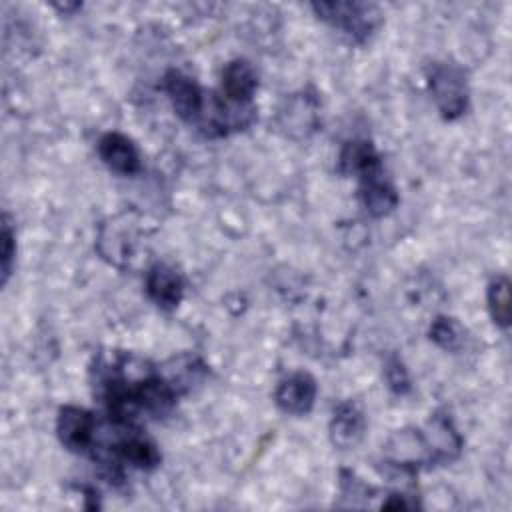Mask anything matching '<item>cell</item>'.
Segmentation results:
<instances>
[{"label": "cell", "mask_w": 512, "mask_h": 512, "mask_svg": "<svg viewBox=\"0 0 512 512\" xmlns=\"http://www.w3.org/2000/svg\"><path fill=\"white\" fill-rule=\"evenodd\" d=\"M312 10L354 42H364L382 20L378 6L366 2H314Z\"/></svg>", "instance_id": "cell-1"}, {"label": "cell", "mask_w": 512, "mask_h": 512, "mask_svg": "<svg viewBox=\"0 0 512 512\" xmlns=\"http://www.w3.org/2000/svg\"><path fill=\"white\" fill-rule=\"evenodd\" d=\"M428 88L442 118L454 120L466 112L468 84L462 68L446 62L432 64L428 72Z\"/></svg>", "instance_id": "cell-2"}, {"label": "cell", "mask_w": 512, "mask_h": 512, "mask_svg": "<svg viewBox=\"0 0 512 512\" xmlns=\"http://www.w3.org/2000/svg\"><path fill=\"white\" fill-rule=\"evenodd\" d=\"M382 456L388 466L414 472L420 466H434V456L424 428L408 426L396 430L382 446Z\"/></svg>", "instance_id": "cell-3"}, {"label": "cell", "mask_w": 512, "mask_h": 512, "mask_svg": "<svg viewBox=\"0 0 512 512\" xmlns=\"http://www.w3.org/2000/svg\"><path fill=\"white\" fill-rule=\"evenodd\" d=\"M98 418L80 406H62L56 420V434L62 446L74 454H90L96 432Z\"/></svg>", "instance_id": "cell-4"}, {"label": "cell", "mask_w": 512, "mask_h": 512, "mask_svg": "<svg viewBox=\"0 0 512 512\" xmlns=\"http://www.w3.org/2000/svg\"><path fill=\"white\" fill-rule=\"evenodd\" d=\"M164 90L170 98V104L178 118L184 122L196 124L202 104H204V90L184 72L180 70H168L164 74Z\"/></svg>", "instance_id": "cell-5"}, {"label": "cell", "mask_w": 512, "mask_h": 512, "mask_svg": "<svg viewBox=\"0 0 512 512\" xmlns=\"http://www.w3.org/2000/svg\"><path fill=\"white\" fill-rule=\"evenodd\" d=\"M316 400V380L308 372H294L284 378L274 392V402L284 414L304 416Z\"/></svg>", "instance_id": "cell-6"}, {"label": "cell", "mask_w": 512, "mask_h": 512, "mask_svg": "<svg viewBox=\"0 0 512 512\" xmlns=\"http://www.w3.org/2000/svg\"><path fill=\"white\" fill-rule=\"evenodd\" d=\"M258 88V76L248 60L236 58L222 68L220 76V96L230 104L248 106Z\"/></svg>", "instance_id": "cell-7"}, {"label": "cell", "mask_w": 512, "mask_h": 512, "mask_svg": "<svg viewBox=\"0 0 512 512\" xmlns=\"http://www.w3.org/2000/svg\"><path fill=\"white\" fill-rule=\"evenodd\" d=\"M146 294L160 310H174L184 298V280L176 268L158 262L146 272Z\"/></svg>", "instance_id": "cell-8"}, {"label": "cell", "mask_w": 512, "mask_h": 512, "mask_svg": "<svg viewBox=\"0 0 512 512\" xmlns=\"http://www.w3.org/2000/svg\"><path fill=\"white\" fill-rule=\"evenodd\" d=\"M98 156L110 170L118 174L130 176L140 170V154L136 144L120 132H106L100 136Z\"/></svg>", "instance_id": "cell-9"}, {"label": "cell", "mask_w": 512, "mask_h": 512, "mask_svg": "<svg viewBox=\"0 0 512 512\" xmlns=\"http://www.w3.org/2000/svg\"><path fill=\"white\" fill-rule=\"evenodd\" d=\"M422 428L430 442L434 464H448L460 456L464 440L454 428L450 416L436 412Z\"/></svg>", "instance_id": "cell-10"}, {"label": "cell", "mask_w": 512, "mask_h": 512, "mask_svg": "<svg viewBox=\"0 0 512 512\" xmlns=\"http://www.w3.org/2000/svg\"><path fill=\"white\" fill-rule=\"evenodd\" d=\"M366 432V418L360 406L352 400L342 402L330 420V440L340 450H350L360 444Z\"/></svg>", "instance_id": "cell-11"}, {"label": "cell", "mask_w": 512, "mask_h": 512, "mask_svg": "<svg viewBox=\"0 0 512 512\" xmlns=\"http://www.w3.org/2000/svg\"><path fill=\"white\" fill-rule=\"evenodd\" d=\"M358 196L366 212L374 218L388 216L398 206V192L392 186V182L384 176L382 168L360 178Z\"/></svg>", "instance_id": "cell-12"}, {"label": "cell", "mask_w": 512, "mask_h": 512, "mask_svg": "<svg viewBox=\"0 0 512 512\" xmlns=\"http://www.w3.org/2000/svg\"><path fill=\"white\" fill-rule=\"evenodd\" d=\"M278 118L286 134L298 138L308 136L316 130L318 124V102L314 96H308L306 92L294 94L290 100H286V106L280 110Z\"/></svg>", "instance_id": "cell-13"}, {"label": "cell", "mask_w": 512, "mask_h": 512, "mask_svg": "<svg viewBox=\"0 0 512 512\" xmlns=\"http://www.w3.org/2000/svg\"><path fill=\"white\" fill-rule=\"evenodd\" d=\"M136 246L138 240H134V234L128 228V224H116V220H110L100 226L98 250L114 266L124 268L126 260L134 258Z\"/></svg>", "instance_id": "cell-14"}, {"label": "cell", "mask_w": 512, "mask_h": 512, "mask_svg": "<svg viewBox=\"0 0 512 512\" xmlns=\"http://www.w3.org/2000/svg\"><path fill=\"white\" fill-rule=\"evenodd\" d=\"M380 168H382L380 156L372 142L356 138L342 146L340 156H338V172L342 176L364 178Z\"/></svg>", "instance_id": "cell-15"}, {"label": "cell", "mask_w": 512, "mask_h": 512, "mask_svg": "<svg viewBox=\"0 0 512 512\" xmlns=\"http://www.w3.org/2000/svg\"><path fill=\"white\" fill-rule=\"evenodd\" d=\"M488 300V310L496 326L508 328L510 318H512V304H510V280L506 276H496L488 284L486 292Z\"/></svg>", "instance_id": "cell-16"}, {"label": "cell", "mask_w": 512, "mask_h": 512, "mask_svg": "<svg viewBox=\"0 0 512 512\" xmlns=\"http://www.w3.org/2000/svg\"><path fill=\"white\" fill-rule=\"evenodd\" d=\"M428 334L430 340L446 352H458L466 342L464 326L450 316H438L436 320H432Z\"/></svg>", "instance_id": "cell-17"}, {"label": "cell", "mask_w": 512, "mask_h": 512, "mask_svg": "<svg viewBox=\"0 0 512 512\" xmlns=\"http://www.w3.org/2000/svg\"><path fill=\"white\" fill-rule=\"evenodd\" d=\"M16 256V236L12 230L10 216L4 214L2 218V252H0V266H2V284L8 282L12 274V264Z\"/></svg>", "instance_id": "cell-18"}, {"label": "cell", "mask_w": 512, "mask_h": 512, "mask_svg": "<svg viewBox=\"0 0 512 512\" xmlns=\"http://www.w3.org/2000/svg\"><path fill=\"white\" fill-rule=\"evenodd\" d=\"M386 380H388V386L398 392V394H404L410 390V380H408V372L404 368V364L398 360V358H390L388 364H386Z\"/></svg>", "instance_id": "cell-19"}, {"label": "cell", "mask_w": 512, "mask_h": 512, "mask_svg": "<svg viewBox=\"0 0 512 512\" xmlns=\"http://www.w3.org/2000/svg\"><path fill=\"white\" fill-rule=\"evenodd\" d=\"M56 8H60V10H64V12H68V10H76V8H80V4H56Z\"/></svg>", "instance_id": "cell-20"}]
</instances>
